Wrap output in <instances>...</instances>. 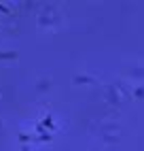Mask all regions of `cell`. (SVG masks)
I'll use <instances>...</instances> for the list:
<instances>
[{
	"label": "cell",
	"mask_w": 144,
	"mask_h": 151,
	"mask_svg": "<svg viewBox=\"0 0 144 151\" xmlns=\"http://www.w3.org/2000/svg\"><path fill=\"white\" fill-rule=\"evenodd\" d=\"M17 53L15 51H6V53H0V60H15Z\"/></svg>",
	"instance_id": "1"
},
{
	"label": "cell",
	"mask_w": 144,
	"mask_h": 151,
	"mask_svg": "<svg viewBox=\"0 0 144 151\" xmlns=\"http://www.w3.org/2000/svg\"><path fill=\"white\" fill-rule=\"evenodd\" d=\"M43 126H47V128H53V124H51V117H45V119H43Z\"/></svg>",
	"instance_id": "2"
},
{
	"label": "cell",
	"mask_w": 144,
	"mask_h": 151,
	"mask_svg": "<svg viewBox=\"0 0 144 151\" xmlns=\"http://www.w3.org/2000/svg\"><path fill=\"white\" fill-rule=\"evenodd\" d=\"M0 11H2V13H9V9H6V6H4L2 2H0Z\"/></svg>",
	"instance_id": "3"
},
{
	"label": "cell",
	"mask_w": 144,
	"mask_h": 151,
	"mask_svg": "<svg viewBox=\"0 0 144 151\" xmlns=\"http://www.w3.org/2000/svg\"><path fill=\"white\" fill-rule=\"evenodd\" d=\"M24 151H28V149H26V147H24Z\"/></svg>",
	"instance_id": "4"
}]
</instances>
